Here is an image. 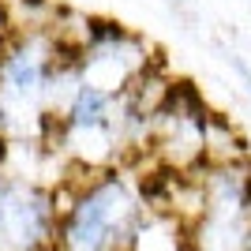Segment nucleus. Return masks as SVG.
Here are the masks:
<instances>
[{
  "label": "nucleus",
  "mask_w": 251,
  "mask_h": 251,
  "mask_svg": "<svg viewBox=\"0 0 251 251\" xmlns=\"http://www.w3.org/2000/svg\"><path fill=\"white\" fill-rule=\"evenodd\" d=\"M139 206L120 173H105L68 206L60 225L64 251H124L135 236Z\"/></svg>",
  "instance_id": "f257e3e1"
},
{
  "label": "nucleus",
  "mask_w": 251,
  "mask_h": 251,
  "mask_svg": "<svg viewBox=\"0 0 251 251\" xmlns=\"http://www.w3.org/2000/svg\"><path fill=\"white\" fill-rule=\"evenodd\" d=\"M56 229L52 195L30 180L0 173V251H38Z\"/></svg>",
  "instance_id": "f03ea898"
}]
</instances>
